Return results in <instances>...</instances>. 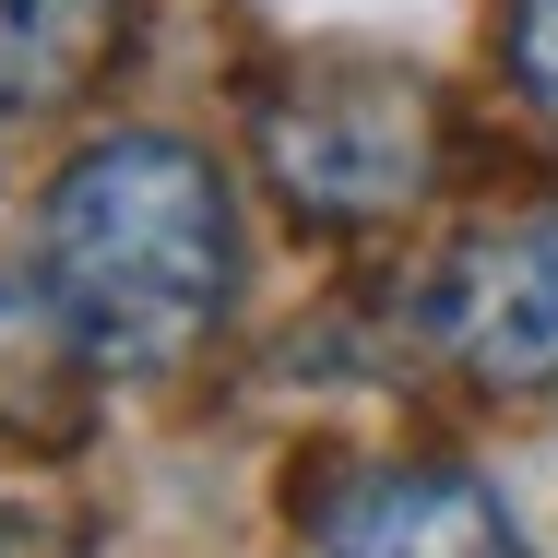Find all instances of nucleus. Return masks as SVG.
<instances>
[{
	"label": "nucleus",
	"instance_id": "2",
	"mask_svg": "<svg viewBox=\"0 0 558 558\" xmlns=\"http://www.w3.org/2000/svg\"><path fill=\"white\" fill-rule=\"evenodd\" d=\"M428 155H440V131H428V84L416 72H310V84H286L262 108L274 191L298 215H333V226L416 203Z\"/></svg>",
	"mask_w": 558,
	"mask_h": 558
},
{
	"label": "nucleus",
	"instance_id": "4",
	"mask_svg": "<svg viewBox=\"0 0 558 558\" xmlns=\"http://www.w3.org/2000/svg\"><path fill=\"white\" fill-rule=\"evenodd\" d=\"M322 558H523V523L463 463H380L322 511Z\"/></svg>",
	"mask_w": 558,
	"mask_h": 558
},
{
	"label": "nucleus",
	"instance_id": "1",
	"mask_svg": "<svg viewBox=\"0 0 558 558\" xmlns=\"http://www.w3.org/2000/svg\"><path fill=\"white\" fill-rule=\"evenodd\" d=\"M226 286H238V215L226 179L167 143V131H119L96 155L60 167L48 191V310L96 368H167L215 333Z\"/></svg>",
	"mask_w": 558,
	"mask_h": 558
},
{
	"label": "nucleus",
	"instance_id": "5",
	"mask_svg": "<svg viewBox=\"0 0 558 558\" xmlns=\"http://www.w3.org/2000/svg\"><path fill=\"white\" fill-rule=\"evenodd\" d=\"M119 48V0H0V96L60 108L108 72Z\"/></svg>",
	"mask_w": 558,
	"mask_h": 558
},
{
	"label": "nucleus",
	"instance_id": "3",
	"mask_svg": "<svg viewBox=\"0 0 558 558\" xmlns=\"http://www.w3.org/2000/svg\"><path fill=\"white\" fill-rule=\"evenodd\" d=\"M440 344L475 380H558V215L487 226L440 274Z\"/></svg>",
	"mask_w": 558,
	"mask_h": 558
},
{
	"label": "nucleus",
	"instance_id": "6",
	"mask_svg": "<svg viewBox=\"0 0 558 558\" xmlns=\"http://www.w3.org/2000/svg\"><path fill=\"white\" fill-rule=\"evenodd\" d=\"M511 72H523V96L558 119V0H511Z\"/></svg>",
	"mask_w": 558,
	"mask_h": 558
}]
</instances>
